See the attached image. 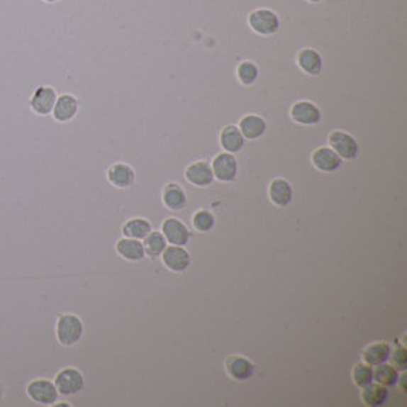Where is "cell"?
I'll return each instance as SVG.
<instances>
[{
  "label": "cell",
  "mask_w": 407,
  "mask_h": 407,
  "mask_svg": "<svg viewBox=\"0 0 407 407\" xmlns=\"http://www.w3.org/2000/svg\"><path fill=\"white\" fill-rule=\"evenodd\" d=\"M237 77L242 86H252L257 83L260 77L258 66L253 61H242L237 67Z\"/></svg>",
  "instance_id": "cell-27"
},
{
  "label": "cell",
  "mask_w": 407,
  "mask_h": 407,
  "mask_svg": "<svg viewBox=\"0 0 407 407\" xmlns=\"http://www.w3.org/2000/svg\"><path fill=\"white\" fill-rule=\"evenodd\" d=\"M291 119L301 126H316L322 119L320 108L310 101H298L290 110Z\"/></svg>",
  "instance_id": "cell-8"
},
{
  "label": "cell",
  "mask_w": 407,
  "mask_h": 407,
  "mask_svg": "<svg viewBox=\"0 0 407 407\" xmlns=\"http://www.w3.org/2000/svg\"><path fill=\"white\" fill-rule=\"evenodd\" d=\"M192 226L197 232H209L216 226V217L206 209H200L192 217Z\"/></svg>",
  "instance_id": "cell-29"
},
{
  "label": "cell",
  "mask_w": 407,
  "mask_h": 407,
  "mask_svg": "<svg viewBox=\"0 0 407 407\" xmlns=\"http://www.w3.org/2000/svg\"><path fill=\"white\" fill-rule=\"evenodd\" d=\"M308 2H311V4H319V2H322V0H308Z\"/></svg>",
  "instance_id": "cell-32"
},
{
  "label": "cell",
  "mask_w": 407,
  "mask_h": 407,
  "mask_svg": "<svg viewBox=\"0 0 407 407\" xmlns=\"http://www.w3.org/2000/svg\"><path fill=\"white\" fill-rule=\"evenodd\" d=\"M116 252L121 258H124L127 261H140L145 257L144 244L140 242V240H133L124 237L116 242Z\"/></svg>",
  "instance_id": "cell-20"
},
{
  "label": "cell",
  "mask_w": 407,
  "mask_h": 407,
  "mask_svg": "<svg viewBox=\"0 0 407 407\" xmlns=\"http://www.w3.org/2000/svg\"><path fill=\"white\" fill-rule=\"evenodd\" d=\"M55 388L60 395L72 396L84 389V377L75 368H66L60 371L55 377Z\"/></svg>",
  "instance_id": "cell-5"
},
{
  "label": "cell",
  "mask_w": 407,
  "mask_h": 407,
  "mask_svg": "<svg viewBox=\"0 0 407 407\" xmlns=\"http://www.w3.org/2000/svg\"><path fill=\"white\" fill-rule=\"evenodd\" d=\"M389 359L392 362V364L395 366L396 369H401L404 371L406 366H407V351L404 347H398L394 352L391 351Z\"/></svg>",
  "instance_id": "cell-30"
},
{
  "label": "cell",
  "mask_w": 407,
  "mask_h": 407,
  "mask_svg": "<svg viewBox=\"0 0 407 407\" xmlns=\"http://www.w3.org/2000/svg\"><path fill=\"white\" fill-rule=\"evenodd\" d=\"M162 233L171 246H185L191 240L189 229L177 218H167L162 225Z\"/></svg>",
  "instance_id": "cell-11"
},
{
  "label": "cell",
  "mask_w": 407,
  "mask_h": 407,
  "mask_svg": "<svg viewBox=\"0 0 407 407\" xmlns=\"http://www.w3.org/2000/svg\"><path fill=\"white\" fill-rule=\"evenodd\" d=\"M57 339L63 347H74L84 334V325L75 314H63L57 320Z\"/></svg>",
  "instance_id": "cell-1"
},
{
  "label": "cell",
  "mask_w": 407,
  "mask_h": 407,
  "mask_svg": "<svg viewBox=\"0 0 407 407\" xmlns=\"http://www.w3.org/2000/svg\"><path fill=\"white\" fill-rule=\"evenodd\" d=\"M160 257L164 266L174 273L185 272L191 264V255L182 246H167Z\"/></svg>",
  "instance_id": "cell-9"
},
{
  "label": "cell",
  "mask_w": 407,
  "mask_h": 407,
  "mask_svg": "<svg viewBox=\"0 0 407 407\" xmlns=\"http://www.w3.org/2000/svg\"><path fill=\"white\" fill-rule=\"evenodd\" d=\"M226 371L229 374V377L233 380H249L253 372H255V366L247 359L240 357V355H232L226 362Z\"/></svg>",
  "instance_id": "cell-18"
},
{
  "label": "cell",
  "mask_w": 407,
  "mask_h": 407,
  "mask_svg": "<svg viewBox=\"0 0 407 407\" xmlns=\"http://www.w3.org/2000/svg\"><path fill=\"white\" fill-rule=\"evenodd\" d=\"M391 347L384 342H377L369 345L368 348L363 351V362L369 366H377L389 360Z\"/></svg>",
  "instance_id": "cell-23"
},
{
  "label": "cell",
  "mask_w": 407,
  "mask_h": 407,
  "mask_svg": "<svg viewBox=\"0 0 407 407\" xmlns=\"http://www.w3.org/2000/svg\"><path fill=\"white\" fill-rule=\"evenodd\" d=\"M26 394L34 403L43 406H52L57 403L60 395L55 388V383L46 379H37L30 381L26 386Z\"/></svg>",
  "instance_id": "cell-4"
},
{
  "label": "cell",
  "mask_w": 407,
  "mask_h": 407,
  "mask_svg": "<svg viewBox=\"0 0 407 407\" xmlns=\"http://www.w3.org/2000/svg\"><path fill=\"white\" fill-rule=\"evenodd\" d=\"M330 142V148H333L335 152H338L339 157L342 160H354L359 156V142L354 139L347 131L342 130H334L328 136Z\"/></svg>",
  "instance_id": "cell-3"
},
{
  "label": "cell",
  "mask_w": 407,
  "mask_h": 407,
  "mask_svg": "<svg viewBox=\"0 0 407 407\" xmlns=\"http://www.w3.org/2000/svg\"><path fill=\"white\" fill-rule=\"evenodd\" d=\"M269 197L273 205L286 208L293 200V188L286 179H274L269 186Z\"/></svg>",
  "instance_id": "cell-17"
},
{
  "label": "cell",
  "mask_w": 407,
  "mask_h": 407,
  "mask_svg": "<svg viewBox=\"0 0 407 407\" xmlns=\"http://www.w3.org/2000/svg\"><path fill=\"white\" fill-rule=\"evenodd\" d=\"M151 232L150 221L145 218H131L124 226H122V233L127 238L133 240H144Z\"/></svg>",
  "instance_id": "cell-24"
},
{
  "label": "cell",
  "mask_w": 407,
  "mask_h": 407,
  "mask_svg": "<svg viewBox=\"0 0 407 407\" xmlns=\"http://www.w3.org/2000/svg\"><path fill=\"white\" fill-rule=\"evenodd\" d=\"M352 380H354L355 386H359V388H364V386H368L374 381V369L368 363L355 364L354 369H352Z\"/></svg>",
  "instance_id": "cell-28"
},
{
  "label": "cell",
  "mask_w": 407,
  "mask_h": 407,
  "mask_svg": "<svg viewBox=\"0 0 407 407\" xmlns=\"http://www.w3.org/2000/svg\"><path fill=\"white\" fill-rule=\"evenodd\" d=\"M398 371L394 364H388V363H381L377 364V368L374 369V381L379 383L384 388H391V386H395L398 383Z\"/></svg>",
  "instance_id": "cell-25"
},
{
  "label": "cell",
  "mask_w": 407,
  "mask_h": 407,
  "mask_svg": "<svg viewBox=\"0 0 407 407\" xmlns=\"http://www.w3.org/2000/svg\"><path fill=\"white\" fill-rule=\"evenodd\" d=\"M164 205L169 209V211H182L183 208L186 206L188 199L185 191L177 183H168L164 189Z\"/></svg>",
  "instance_id": "cell-21"
},
{
  "label": "cell",
  "mask_w": 407,
  "mask_h": 407,
  "mask_svg": "<svg viewBox=\"0 0 407 407\" xmlns=\"http://www.w3.org/2000/svg\"><path fill=\"white\" fill-rule=\"evenodd\" d=\"M296 61L302 72L311 77L319 75L323 69L322 55L318 52L316 49H311V48L302 49L296 57Z\"/></svg>",
  "instance_id": "cell-14"
},
{
  "label": "cell",
  "mask_w": 407,
  "mask_h": 407,
  "mask_svg": "<svg viewBox=\"0 0 407 407\" xmlns=\"http://www.w3.org/2000/svg\"><path fill=\"white\" fill-rule=\"evenodd\" d=\"M135 169L127 164H115L107 171V180L110 185L119 189H127L135 183Z\"/></svg>",
  "instance_id": "cell-15"
},
{
  "label": "cell",
  "mask_w": 407,
  "mask_h": 407,
  "mask_svg": "<svg viewBox=\"0 0 407 407\" xmlns=\"http://www.w3.org/2000/svg\"><path fill=\"white\" fill-rule=\"evenodd\" d=\"M389 392L388 388L379 384V383H371L368 386H364L362 392V401L369 406V407H380L388 400Z\"/></svg>",
  "instance_id": "cell-22"
},
{
  "label": "cell",
  "mask_w": 407,
  "mask_h": 407,
  "mask_svg": "<svg viewBox=\"0 0 407 407\" xmlns=\"http://www.w3.org/2000/svg\"><path fill=\"white\" fill-rule=\"evenodd\" d=\"M238 128L241 131V135L244 136V139L257 140L261 136H264V133L267 131V122L266 119L258 115H246L241 118Z\"/></svg>",
  "instance_id": "cell-16"
},
{
  "label": "cell",
  "mask_w": 407,
  "mask_h": 407,
  "mask_svg": "<svg viewBox=\"0 0 407 407\" xmlns=\"http://www.w3.org/2000/svg\"><path fill=\"white\" fill-rule=\"evenodd\" d=\"M212 172L213 177L220 182H233L237 179L238 174V162L235 156L230 155V152H220L216 156V159L212 160Z\"/></svg>",
  "instance_id": "cell-7"
},
{
  "label": "cell",
  "mask_w": 407,
  "mask_h": 407,
  "mask_svg": "<svg viewBox=\"0 0 407 407\" xmlns=\"http://www.w3.org/2000/svg\"><path fill=\"white\" fill-rule=\"evenodd\" d=\"M185 179L191 183V185H194L197 188H206L212 185V182L216 177H213L212 168L208 162L199 160L186 168Z\"/></svg>",
  "instance_id": "cell-13"
},
{
  "label": "cell",
  "mask_w": 407,
  "mask_h": 407,
  "mask_svg": "<svg viewBox=\"0 0 407 407\" xmlns=\"http://www.w3.org/2000/svg\"><path fill=\"white\" fill-rule=\"evenodd\" d=\"M78 110H79L78 99L74 95L65 94L57 98L54 110L50 115H52L54 119L60 122V124H66V122H70L78 115Z\"/></svg>",
  "instance_id": "cell-10"
},
{
  "label": "cell",
  "mask_w": 407,
  "mask_h": 407,
  "mask_svg": "<svg viewBox=\"0 0 407 407\" xmlns=\"http://www.w3.org/2000/svg\"><path fill=\"white\" fill-rule=\"evenodd\" d=\"M167 247V240L162 232H150L144 238V250L150 257H160Z\"/></svg>",
  "instance_id": "cell-26"
},
{
  "label": "cell",
  "mask_w": 407,
  "mask_h": 407,
  "mask_svg": "<svg viewBox=\"0 0 407 407\" xmlns=\"http://www.w3.org/2000/svg\"><path fill=\"white\" fill-rule=\"evenodd\" d=\"M58 95L52 86H40L34 90L29 99V107L38 116H48L52 113Z\"/></svg>",
  "instance_id": "cell-6"
},
{
  "label": "cell",
  "mask_w": 407,
  "mask_h": 407,
  "mask_svg": "<svg viewBox=\"0 0 407 407\" xmlns=\"http://www.w3.org/2000/svg\"><path fill=\"white\" fill-rule=\"evenodd\" d=\"M311 164L322 172H334L342 167V159L333 148L320 147L313 151Z\"/></svg>",
  "instance_id": "cell-12"
},
{
  "label": "cell",
  "mask_w": 407,
  "mask_h": 407,
  "mask_svg": "<svg viewBox=\"0 0 407 407\" xmlns=\"http://www.w3.org/2000/svg\"><path fill=\"white\" fill-rule=\"evenodd\" d=\"M244 144H246V139L241 135L238 127L228 126L221 130L220 145L226 152L235 155V152H240L244 148Z\"/></svg>",
  "instance_id": "cell-19"
},
{
  "label": "cell",
  "mask_w": 407,
  "mask_h": 407,
  "mask_svg": "<svg viewBox=\"0 0 407 407\" xmlns=\"http://www.w3.org/2000/svg\"><path fill=\"white\" fill-rule=\"evenodd\" d=\"M247 22L253 33L266 37L277 34L281 28L278 14L269 8H258L255 11H252L249 14Z\"/></svg>",
  "instance_id": "cell-2"
},
{
  "label": "cell",
  "mask_w": 407,
  "mask_h": 407,
  "mask_svg": "<svg viewBox=\"0 0 407 407\" xmlns=\"http://www.w3.org/2000/svg\"><path fill=\"white\" fill-rule=\"evenodd\" d=\"M45 4H58V2H61V0H43Z\"/></svg>",
  "instance_id": "cell-31"
}]
</instances>
